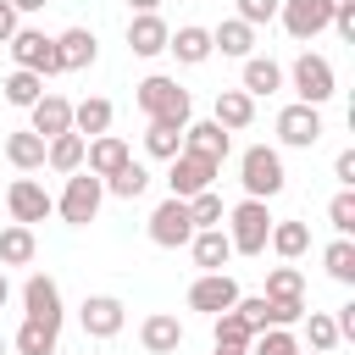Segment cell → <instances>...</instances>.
<instances>
[{
  "mask_svg": "<svg viewBox=\"0 0 355 355\" xmlns=\"http://www.w3.org/2000/svg\"><path fill=\"white\" fill-rule=\"evenodd\" d=\"M166 50L183 61V67H205L216 50H211V28H200V22H183L172 39H166Z\"/></svg>",
  "mask_w": 355,
  "mask_h": 355,
  "instance_id": "obj_22",
  "label": "cell"
},
{
  "mask_svg": "<svg viewBox=\"0 0 355 355\" xmlns=\"http://www.w3.org/2000/svg\"><path fill=\"white\" fill-rule=\"evenodd\" d=\"M211 344L216 349H250L255 344V327L239 311H222V316H211Z\"/></svg>",
  "mask_w": 355,
  "mask_h": 355,
  "instance_id": "obj_30",
  "label": "cell"
},
{
  "mask_svg": "<svg viewBox=\"0 0 355 355\" xmlns=\"http://www.w3.org/2000/svg\"><path fill=\"white\" fill-rule=\"evenodd\" d=\"M211 50H222V55H233V61H250V55H255V28L239 22V17H227V22L211 28Z\"/></svg>",
  "mask_w": 355,
  "mask_h": 355,
  "instance_id": "obj_24",
  "label": "cell"
},
{
  "mask_svg": "<svg viewBox=\"0 0 355 355\" xmlns=\"http://www.w3.org/2000/svg\"><path fill=\"white\" fill-rule=\"evenodd\" d=\"M128 161H133V150H128L116 133H100V139H89V144H83V172H94L100 183H105L111 172H122Z\"/></svg>",
  "mask_w": 355,
  "mask_h": 355,
  "instance_id": "obj_18",
  "label": "cell"
},
{
  "mask_svg": "<svg viewBox=\"0 0 355 355\" xmlns=\"http://www.w3.org/2000/svg\"><path fill=\"white\" fill-rule=\"evenodd\" d=\"M33 255H39V239H33V227H22V222L0 227V266H28Z\"/></svg>",
  "mask_w": 355,
  "mask_h": 355,
  "instance_id": "obj_31",
  "label": "cell"
},
{
  "mask_svg": "<svg viewBox=\"0 0 355 355\" xmlns=\"http://www.w3.org/2000/svg\"><path fill=\"white\" fill-rule=\"evenodd\" d=\"M6 211H11V222H22V227H33V222H44V216H55V200L44 194V183H33V178H17V183H6Z\"/></svg>",
  "mask_w": 355,
  "mask_h": 355,
  "instance_id": "obj_10",
  "label": "cell"
},
{
  "mask_svg": "<svg viewBox=\"0 0 355 355\" xmlns=\"http://www.w3.org/2000/svg\"><path fill=\"white\" fill-rule=\"evenodd\" d=\"M277 6H283V0H239V22L261 28V22H272V17H277Z\"/></svg>",
  "mask_w": 355,
  "mask_h": 355,
  "instance_id": "obj_43",
  "label": "cell"
},
{
  "mask_svg": "<svg viewBox=\"0 0 355 355\" xmlns=\"http://www.w3.org/2000/svg\"><path fill=\"white\" fill-rule=\"evenodd\" d=\"M78 322H83L89 338H116V333L128 327V305H122L116 294H89V300L78 305Z\"/></svg>",
  "mask_w": 355,
  "mask_h": 355,
  "instance_id": "obj_12",
  "label": "cell"
},
{
  "mask_svg": "<svg viewBox=\"0 0 355 355\" xmlns=\"http://www.w3.org/2000/svg\"><path fill=\"white\" fill-rule=\"evenodd\" d=\"M288 83H294L300 105H316V111H322V105L338 94V72H333V61H327V55H316V50L294 55V67H288Z\"/></svg>",
  "mask_w": 355,
  "mask_h": 355,
  "instance_id": "obj_4",
  "label": "cell"
},
{
  "mask_svg": "<svg viewBox=\"0 0 355 355\" xmlns=\"http://www.w3.org/2000/svg\"><path fill=\"white\" fill-rule=\"evenodd\" d=\"M239 183H244V200H272L288 189V172H283V155L272 144H250L239 155Z\"/></svg>",
  "mask_w": 355,
  "mask_h": 355,
  "instance_id": "obj_2",
  "label": "cell"
},
{
  "mask_svg": "<svg viewBox=\"0 0 355 355\" xmlns=\"http://www.w3.org/2000/svg\"><path fill=\"white\" fill-rule=\"evenodd\" d=\"M22 22H17V11H11V0H0V44H11V33H17Z\"/></svg>",
  "mask_w": 355,
  "mask_h": 355,
  "instance_id": "obj_46",
  "label": "cell"
},
{
  "mask_svg": "<svg viewBox=\"0 0 355 355\" xmlns=\"http://www.w3.org/2000/svg\"><path fill=\"white\" fill-rule=\"evenodd\" d=\"M139 344H144V355H178L183 349V322L172 311H150L139 322Z\"/></svg>",
  "mask_w": 355,
  "mask_h": 355,
  "instance_id": "obj_16",
  "label": "cell"
},
{
  "mask_svg": "<svg viewBox=\"0 0 355 355\" xmlns=\"http://www.w3.org/2000/svg\"><path fill=\"white\" fill-rule=\"evenodd\" d=\"M239 305V283H233V272H200L194 283H189V311H200V316H222V311H233Z\"/></svg>",
  "mask_w": 355,
  "mask_h": 355,
  "instance_id": "obj_9",
  "label": "cell"
},
{
  "mask_svg": "<svg viewBox=\"0 0 355 355\" xmlns=\"http://www.w3.org/2000/svg\"><path fill=\"white\" fill-rule=\"evenodd\" d=\"M44 6H50V0H11V11H17V17H22V11H44Z\"/></svg>",
  "mask_w": 355,
  "mask_h": 355,
  "instance_id": "obj_47",
  "label": "cell"
},
{
  "mask_svg": "<svg viewBox=\"0 0 355 355\" xmlns=\"http://www.w3.org/2000/svg\"><path fill=\"white\" fill-rule=\"evenodd\" d=\"M311 355H322V349H311Z\"/></svg>",
  "mask_w": 355,
  "mask_h": 355,
  "instance_id": "obj_52",
  "label": "cell"
},
{
  "mask_svg": "<svg viewBox=\"0 0 355 355\" xmlns=\"http://www.w3.org/2000/svg\"><path fill=\"white\" fill-rule=\"evenodd\" d=\"M11 349H17V355H55V349H61V327H50V322H33V316H22V327H17Z\"/></svg>",
  "mask_w": 355,
  "mask_h": 355,
  "instance_id": "obj_27",
  "label": "cell"
},
{
  "mask_svg": "<svg viewBox=\"0 0 355 355\" xmlns=\"http://www.w3.org/2000/svg\"><path fill=\"white\" fill-rule=\"evenodd\" d=\"M189 239H194V222H189V200H161L155 211H150V244L155 250H189Z\"/></svg>",
  "mask_w": 355,
  "mask_h": 355,
  "instance_id": "obj_8",
  "label": "cell"
},
{
  "mask_svg": "<svg viewBox=\"0 0 355 355\" xmlns=\"http://www.w3.org/2000/svg\"><path fill=\"white\" fill-rule=\"evenodd\" d=\"M222 216H227V205H222L216 189H205V194L189 200V222H194V233H200V227H222Z\"/></svg>",
  "mask_w": 355,
  "mask_h": 355,
  "instance_id": "obj_39",
  "label": "cell"
},
{
  "mask_svg": "<svg viewBox=\"0 0 355 355\" xmlns=\"http://www.w3.org/2000/svg\"><path fill=\"white\" fill-rule=\"evenodd\" d=\"M0 355H6V333H0Z\"/></svg>",
  "mask_w": 355,
  "mask_h": 355,
  "instance_id": "obj_51",
  "label": "cell"
},
{
  "mask_svg": "<svg viewBox=\"0 0 355 355\" xmlns=\"http://www.w3.org/2000/svg\"><path fill=\"white\" fill-rule=\"evenodd\" d=\"M133 105H139L150 122H172V128H189V122H194V100H189V89H183L178 78H166V72L139 78V83H133Z\"/></svg>",
  "mask_w": 355,
  "mask_h": 355,
  "instance_id": "obj_1",
  "label": "cell"
},
{
  "mask_svg": "<svg viewBox=\"0 0 355 355\" xmlns=\"http://www.w3.org/2000/svg\"><path fill=\"white\" fill-rule=\"evenodd\" d=\"M6 50H11V61H17L22 72H39V78H55V72H61V55H55V39H50L44 28H17Z\"/></svg>",
  "mask_w": 355,
  "mask_h": 355,
  "instance_id": "obj_6",
  "label": "cell"
},
{
  "mask_svg": "<svg viewBox=\"0 0 355 355\" xmlns=\"http://www.w3.org/2000/svg\"><path fill=\"white\" fill-rule=\"evenodd\" d=\"M111 116H116L111 100H105V94H89V100L72 105V133H78V139H100V133H111Z\"/></svg>",
  "mask_w": 355,
  "mask_h": 355,
  "instance_id": "obj_26",
  "label": "cell"
},
{
  "mask_svg": "<svg viewBox=\"0 0 355 355\" xmlns=\"http://www.w3.org/2000/svg\"><path fill=\"white\" fill-rule=\"evenodd\" d=\"M166 39H172V28H166V17L161 11H139V17H128V50L133 55H161L166 50Z\"/></svg>",
  "mask_w": 355,
  "mask_h": 355,
  "instance_id": "obj_17",
  "label": "cell"
},
{
  "mask_svg": "<svg viewBox=\"0 0 355 355\" xmlns=\"http://www.w3.org/2000/svg\"><path fill=\"white\" fill-rule=\"evenodd\" d=\"M322 139V111L316 105H283L277 111V144H288V150H311Z\"/></svg>",
  "mask_w": 355,
  "mask_h": 355,
  "instance_id": "obj_13",
  "label": "cell"
},
{
  "mask_svg": "<svg viewBox=\"0 0 355 355\" xmlns=\"http://www.w3.org/2000/svg\"><path fill=\"white\" fill-rule=\"evenodd\" d=\"M277 22L288 28V39L311 44V39H316L333 17H327V6H322V0H283V6H277Z\"/></svg>",
  "mask_w": 355,
  "mask_h": 355,
  "instance_id": "obj_15",
  "label": "cell"
},
{
  "mask_svg": "<svg viewBox=\"0 0 355 355\" xmlns=\"http://www.w3.org/2000/svg\"><path fill=\"white\" fill-rule=\"evenodd\" d=\"M305 338H311V349L333 355V349H338V327H333V316H327V311H305Z\"/></svg>",
  "mask_w": 355,
  "mask_h": 355,
  "instance_id": "obj_40",
  "label": "cell"
},
{
  "mask_svg": "<svg viewBox=\"0 0 355 355\" xmlns=\"http://www.w3.org/2000/svg\"><path fill=\"white\" fill-rule=\"evenodd\" d=\"M100 205H105V183H100L94 172H72L67 189H61V200H55V216H61L67 227H89V222L100 216Z\"/></svg>",
  "mask_w": 355,
  "mask_h": 355,
  "instance_id": "obj_5",
  "label": "cell"
},
{
  "mask_svg": "<svg viewBox=\"0 0 355 355\" xmlns=\"http://www.w3.org/2000/svg\"><path fill=\"white\" fill-rule=\"evenodd\" d=\"M300 322H305V300H266V327H300Z\"/></svg>",
  "mask_w": 355,
  "mask_h": 355,
  "instance_id": "obj_42",
  "label": "cell"
},
{
  "mask_svg": "<svg viewBox=\"0 0 355 355\" xmlns=\"http://www.w3.org/2000/svg\"><path fill=\"white\" fill-rule=\"evenodd\" d=\"M144 150H150L155 161H172V155L183 150V128H172V122H150V128H144Z\"/></svg>",
  "mask_w": 355,
  "mask_h": 355,
  "instance_id": "obj_35",
  "label": "cell"
},
{
  "mask_svg": "<svg viewBox=\"0 0 355 355\" xmlns=\"http://www.w3.org/2000/svg\"><path fill=\"white\" fill-rule=\"evenodd\" d=\"M233 311H239L255 333H266V300H261V294H239V305H233Z\"/></svg>",
  "mask_w": 355,
  "mask_h": 355,
  "instance_id": "obj_44",
  "label": "cell"
},
{
  "mask_svg": "<svg viewBox=\"0 0 355 355\" xmlns=\"http://www.w3.org/2000/svg\"><path fill=\"white\" fill-rule=\"evenodd\" d=\"M333 178H338L344 189H355V150H338V155H333Z\"/></svg>",
  "mask_w": 355,
  "mask_h": 355,
  "instance_id": "obj_45",
  "label": "cell"
},
{
  "mask_svg": "<svg viewBox=\"0 0 355 355\" xmlns=\"http://www.w3.org/2000/svg\"><path fill=\"white\" fill-rule=\"evenodd\" d=\"M128 11L139 17V11H161V0H128Z\"/></svg>",
  "mask_w": 355,
  "mask_h": 355,
  "instance_id": "obj_48",
  "label": "cell"
},
{
  "mask_svg": "<svg viewBox=\"0 0 355 355\" xmlns=\"http://www.w3.org/2000/svg\"><path fill=\"white\" fill-rule=\"evenodd\" d=\"M144 189H150V172H144L139 161H128L122 172H111V178H105V194H116V200H139Z\"/></svg>",
  "mask_w": 355,
  "mask_h": 355,
  "instance_id": "obj_36",
  "label": "cell"
},
{
  "mask_svg": "<svg viewBox=\"0 0 355 355\" xmlns=\"http://www.w3.org/2000/svg\"><path fill=\"white\" fill-rule=\"evenodd\" d=\"M322 266H327L333 283H355V239H333L322 250Z\"/></svg>",
  "mask_w": 355,
  "mask_h": 355,
  "instance_id": "obj_34",
  "label": "cell"
},
{
  "mask_svg": "<svg viewBox=\"0 0 355 355\" xmlns=\"http://www.w3.org/2000/svg\"><path fill=\"white\" fill-rule=\"evenodd\" d=\"M216 161H200V155H189V150H178L172 161H166V189H172V200H194V194H205V189H216Z\"/></svg>",
  "mask_w": 355,
  "mask_h": 355,
  "instance_id": "obj_7",
  "label": "cell"
},
{
  "mask_svg": "<svg viewBox=\"0 0 355 355\" xmlns=\"http://www.w3.org/2000/svg\"><path fill=\"white\" fill-rule=\"evenodd\" d=\"M189 255H194V266H200V272H222V266L233 261V244H227V233H222V227H200V233L189 239Z\"/></svg>",
  "mask_w": 355,
  "mask_h": 355,
  "instance_id": "obj_23",
  "label": "cell"
},
{
  "mask_svg": "<svg viewBox=\"0 0 355 355\" xmlns=\"http://www.w3.org/2000/svg\"><path fill=\"white\" fill-rule=\"evenodd\" d=\"M28 133H39L44 144H50V139H61V133H72V100L44 89V94H39V105L28 111Z\"/></svg>",
  "mask_w": 355,
  "mask_h": 355,
  "instance_id": "obj_14",
  "label": "cell"
},
{
  "mask_svg": "<svg viewBox=\"0 0 355 355\" xmlns=\"http://www.w3.org/2000/svg\"><path fill=\"white\" fill-rule=\"evenodd\" d=\"M239 89H244L250 100L277 94V89H283V67H277L272 55H250V61H244V72H239Z\"/></svg>",
  "mask_w": 355,
  "mask_h": 355,
  "instance_id": "obj_25",
  "label": "cell"
},
{
  "mask_svg": "<svg viewBox=\"0 0 355 355\" xmlns=\"http://www.w3.org/2000/svg\"><path fill=\"white\" fill-rule=\"evenodd\" d=\"M183 150L200 155V161H216V166H222L227 150H233V133H222V128L205 116V122H189V128H183Z\"/></svg>",
  "mask_w": 355,
  "mask_h": 355,
  "instance_id": "obj_19",
  "label": "cell"
},
{
  "mask_svg": "<svg viewBox=\"0 0 355 355\" xmlns=\"http://www.w3.org/2000/svg\"><path fill=\"white\" fill-rule=\"evenodd\" d=\"M211 122H216L222 133H244V128L255 122V100H250L244 89H216V105H211Z\"/></svg>",
  "mask_w": 355,
  "mask_h": 355,
  "instance_id": "obj_20",
  "label": "cell"
},
{
  "mask_svg": "<svg viewBox=\"0 0 355 355\" xmlns=\"http://www.w3.org/2000/svg\"><path fill=\"white\" fill-rule=\"evenodd\" d=\"M266 300H305V272L300 266H272L266 272Z\"/></svg>",
  "mask_w": 355,
  "mask_h": 355,
  "instance_id": "obj_37",
  "label": "cell"
},
{
  "mask_svg": "<svg viewBox=\"0 0 355 355\" xmlns=\"http://www.w3.org/2000/svg\"><path fill=\"white\" fill-rule=\"evenodd\" d=\"M272 211H266V200H239L233 211H227V244H233V255H266V233H272Z\"/></svg>",
  "mask_w": 355,
  "mask_h": 355,
  "instance_id": "obj_3",
  "label": "cell"
},
{
  "mask_svg": "<svg viewBox=\"0 0 355 355\" xmlns=\"http://www.w3.org/2000/svg\"><path fill=\"white\" fill-rule=\"evenodd\" d=\"M11 300V277H6V266H0V305Z\"/></svg>",
  "mask_w": 355,
  "mask_h": 355,
  "instance_id": "obj_49",
  "label": "cell"
},
{
  "mask_svg": "<svg viewBox=\"0 0 355 355\" xmlns=\"http://www.w3.org/2000/svg\"><path fill=\"white\" fill-rule=\"evenodd\" d=\"M244 355H305V349H300L294 327H266V333H255V344Z\"/></svg>",
  "mask_w": 355,
  "mask_h": 355,
  "instance_id": "obj_38",
  "label": "cell"
},
{
  "mask_svg": "<svg viewBox=\"0 0 355 355\" xmlns=\"http://www.w3.org/2000/svg\"><path fill=\"white\" fill-rule=\"evenodd\" d=\"M0 194H6V189H0Z\"/></svg>",
  "mask_w": 355,
  "mask_h": 355,
  "instance_id": "obj_53",
  "label": "cell"
},
{
  "mask_svg": "<svg viewBox=\"0 0 355 355\" xmlns=\"http://www.w3.org/2000/svg\"><path fill=\"white\" fill-rule=\"evenodd\" d=\"M55 55H61V72H83V67H94V55H100L94 28H67V33H55Z\"/></svg>",
  "mask_w": 355,
  "mask_h": 355,
  "instance_id": "obj_21",
  "label": "cell"
},
{
  "mask_svg": "<svg viewBox=\"0 0 355 355\" xmlns=\"http://www.w3.org/2000/svg\"><path fill=\"white\" fill-rule=\"evenodd\" d=\"M22 316H33V322H50V327H61V283L50 277V272H28V283H22Z\"/></svg>",
  "mask_w": 355,
  "mask_h": 355,
  "instance_id": "obj_11",
  "label": "cell"
},
{
  "mask_svg": "<svg viewBox=\"0 0 355 355\" xmlns=\"http://www.w3.org/2000/svg\"><path fill=\"white\" fill-rule=\"evenodd\" d=\"M6 161H11L17 172H39V166H44V139L28 133V128L6 133Z\"/></svg>",
  "mask_w": 355,
  "mask_h": 355,
  "instance_id": "obj_28",
  "label": "cell"
},
{
  "mask_svg": "<svg viewBox=\"0 0 355 355\" xmlns=\"http://www.w3.org/2000/svg\"><path fill=\"white\" fill-rule=\"evenodd\" d=\"M0 89H6V105H17V111H33V105H39V94H44V78H39V72H22V67H11V78H6Z\"/></svg>",
  "mask_w": 355,
  "mask_h": 355,
  "instance_id": "obj_33",
  "label": "cell"
},
{
  "mask_svg": "<svg viewBox=\"0 0 355 355\" xmlns=\"http://www.w3.org/2000/svg\"><path fill=\"white\" fill-rule=\"evenodd\" d=\"M83 144H89V139H78V133L50 139V144H44V166H50V172H61V178L83 172Z\"/></svg>",
  "mask_w": 355,
  "mask_h": 355,
  "instance_id": "obj_29",
  "label": "cell"
},
{
  "mask_svg": "<svg viewBox=\"0 0 355 355\" xmlns=\"http://www.w3.org/2000/svg\"><path fill=\"white\" fill-rule=\"evenodd\" d=\"M266 244H272V250H277L283 261H300V255L311 250V227H305V222H294V216H288V222H272Z\"/></svg>",
  "mask_w": 355,
  "mask_h": 355,
  "instance_id": "obj_32",
  "label": "cell"
},
{
  "mask_svg": "<svg viewBox=\"0 0 355 355\" xmlns=\"http://www.w3.org/2000/svg\"><path fill=\"white\" fill-rule=\"evenodd\" d=\"M211 355H244V349H216V344H211Z\"/></svg>",
  "mask_w": 355,
  "mask_h": 355,
  "instance_id": "obj_50",
  "label": "cell"
},
{
  "mask_svg": "<svg viewBox=\"0 0 355 355\" xmlns=\"http://www.w3.org/2000/svg\"><path fill=\"white\" fill-rule=\"evenodd\" d=\"M327 222H333V233H338V239H349V233H355V189H338V194L327 200Z\"/></svg>",
  "mask_w": 355,
  "mask_h": 355,
  "instance_id": "obj_41",
  "label": "cell"
}]
</instances>
